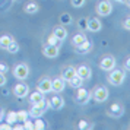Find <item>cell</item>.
<instances>
[{
    "label": "cell",
    "mask_w": 130,
    "mask_h": 130,
    "mask_svg": "<svg viewBox=\"0 0 130 130\" xmlns=\"http://www.w3.org/2000/svg\"><path fill=\"white\" fill-rule=\"evenodd\" d=\"M124 79H126V72L123 69H112L110 70V75H108V82L114 85V86H120V85H123Z\"/></svg>",
    "instance_id": "cell-1"
},
{
    "label": "cell",
    "mask_w": 130,
    "mask_h": 130,
    "mask_svg": "<svg viewBox=\"0 0 130 130\" xmlns=\"http://www.w3.org/2000/svg\"><path fill=\"white\" fill-rule=\"evenodd\" d=\"M48 108H50L48 101L42 100V101H40V102H37V104H32V108L28 111V114H29L31 117L38 118V117H41V116H42L45 111H47Z\"/></svg>",
    "instance_id": "cell-2"
},
{
    "label": "cell",
    "mask_w": 130,
    "mask_h": 130,
    "mask_svg": "<svg viewBox=\"0 0 130 130\" xmlns=\"http://www.w3.org/2000/svg\"><path fill=\"white\" fill-rule=\"evenodd\" d=\"M108 89L105 88V86H96V88L92 91V94H91V96L94 98V101H96V102H105L107 100H108Z\"/></svg>",
    "instance_id": "cell-3"
},
{
    "label": "cell",
    "mask_w": 130,
    "mask_h": 130,
    "mask_svg": "<svg viewBox=\"0 0 130 130\" xmlns=\"http://www.w3.org/2000/svg\"><path fill=\"white\" fill-rule=\"evenodd\" d=\"M13 76L19 79V80H25L26 77L29 76V67L25 64V63H19L15 66L13 69Z\"/></svg>",
    "instance_id": "cell-4"
},
{
    "label": "cell",
    "mask_w": 130,
    "mask_h": 130,
    "mask_svg": "<svg viewBox=\"0 0 130 130\" xmlns=\"http://www.w3.org/2000/svg\"><path fill=\"white\" fill-rule=\"evenodd\" d=\"M116 64H117L116 57L108 54V56H104V57L101 59V61H100V69H101V70H105V72H110V70H112V69L116 67Z\"/></svg>",
    "instance_id": "cell-5"
},
{
    "label": "cell",
    "mask_w": 130,
    "mask_h": 130,
    "mask_svg": "<svg viewBox=\"0 0 130 130\" xmlns=\"http://www.w3.org/2000/svg\"><path fill=\"white\" fill-rule=\"evenodd\" d=\"M91 100V92H89L88 89L85 88H77V92L75 95V101H76L77 104H80V105H85V104H88V101Z\"/></svg>",
    "instance_id": "cell-6"
},
{
    "label": "cell",
    "mask_w": 130,
    "mask_h": 130,
    "mask_svg": "<svg viewBox=\"0 0 130 130\" xmlns=\"http://www.w3.org/2000/svg\"><path fill=\"white\" fill-rule=\"evenodd\" d=\"M112 12V5L108 0H101L100 3L96 5V13L100 16H108Z\"/></svg>",
    "instance_id": "cell-7"
},
{
    "label": "cell",
    "mask_w": 130,
    "mask_h": 130,
    "mask_svg": "<svg viewBox=\"0 0 130 130\" xmlns=\"http://www.w3.org/2000/svg\"><path fill=\"white\" fill-rule=\"evenodd\" d=\"M107 114L110 117H114V118H120L121 116L124 114V107L120 104V102H114L110 105V108L107 110Z\"/></svg>",
    "instance_id": "cell-8"
},
{
    "label": "cell",
    "mask_w": 130,
    "mask_h": 130,
    "mask_svg": "<svg viewBox=\"0 0 130 130\" xmlns=\"http://www.w3.org/2000/svg\"><path fill=\"white\" fill-rule=\"evenodd\" d=\"M66 88V80L63 77H56L51 80V92H56V94H60V92H63Z\"/></svg>",
    "instance_id": "cell-9"
},
{
    "label": "cell",
    "mask_w": 130,
    "mask_h": 130,
    "mask_svg": "<svg viewBox=\"0 0 130 130\" xmlns=\"http://www.w3.org/2000/svg\"><path fill=\"white\" fill-rule=\"evenodd\" d=\"M29 92V88H28V85L24 82H19L15 85V88H13V94L16 95L18 98H25L26 95Z\"/></svg>",
    "instance_id": "cell-10"
},
{
    "label": "cell",
    "mask_w": 130,
    "mask_h": 130,
    "mask_svg": "<svg viewBox=\"0 0 130 130\" xmlns=\"http://www.w3.org/2000/svg\"><path fill=\"white\" fill-rule=\"evenodd\" d=\"M59 53H60L59 45H48L47 44V47L42 48V54H44L47 59H56V57L59 56Z\"/></svg>",
    "instance_id": "cell-11"
},
{
    "label": "cell",
    "mask_w": 130,
    "mask_h": 130,
    "mask_svg": "<svg viewBox=\"0 0 130 130\" xmlns=\"http://www.w3.org/2000/svg\"><path fill=\"white\" fill-rule=\"evenodd\" d=\"M37 89L40 92H42L44 95L51 92V79L50 77H42L41 80L38 82V85H37Z\"/></svg>",
    "instance_id": "cell-12"
},
{
    "label": "cell",
    "mask_w": 130,
    "mask_h": 130,
    "mask_svg": "<svg viewBox=\"0 0 130 130\" xmlns=\"http://www.w3.org/2000/svg\"><path fill=\"white\" fill-rule=\"evenodd\" d=\"M76 75L77 76H80L83 80H89L91 76H92V70H91V67L86 64H80L79 67H76Z\"/></svg>",
    "instance_id": "cell-13"
},
{
    "label": "cell",
    "mask_w": 130,
    "mask_h": 130,
    "mask_svg": "<svg viewBox=\"0 0 130 130\" xmlns=\"http://www.w3.org/2000/svg\"><path fill=\"white\" fill-rule=\"evenodd\" d=\"M48 104H50V108H53V110H56V111H59V110H61V108L64 107V100H63L59 94H56L51 100L48 101Z\"/></svg>",
    "instance_id": "cell-14"
},
{
    "label": "cell",
    "mask_w": 130,
    "mask_h": 130,
    "mask_svg": "<svg viewBox=\"0 0 130 130\" xmlns=\"http://www.w3.org/2000/svg\"><path fill=\"white\" fill-rule=\"evenodd\" d=\"M101 28H102V24H101V21L98 18L88 19V31H91V32H98V31H101Z\"/></svg>",
    "instance_id": "cell-15"
},
{
    "label": "cell",
    "mask_w": 130,
    "mask_h": 130,
    "mask_svg": "<svg viewBox=\"0 0 130 130\" xmlns=\"http://www.w3.org/2000/svg\"><path fill=\"white\" fill-rule=\"evenodd\" d=\"M53 34L59 38V41H64L66 38H67V29H66L63 25H57V26H54Z\"/></svg>",
    "instance_id": "cell-16"
},
{
    "label": "cell",
    "mask_w": 130,
    "mask_h": 130,
    "mask_svg": "<svg viewBox=\"0 0 130 130\" xmlns=\"http://www.w3.org/2000/svg\"><path fill=\"white\" fill-rule=\"evenodd\" d=\"M75 75H76V67H73V66H67V67H64V70H63V73H61V77L64 79L66 82H69Z\"/></svg>",
    "instance_id": "cell-17"
},
{
    "label": "cell",
    "mask_w": 130,
    "mask_h": 130,
    "mask_svg": "<svg viewBox=\"0 0 130 130\" xmlns=\"http://www.w3.org/2000/svg\"><path fill=\"white\" fill-rule=\"evenodd\" d=\"M75 48H76L77 53H80V54H86V53H89V51L92 50V44H91V41H89V40H86V41H83L82 44L76 45Z\"/></svg>",
    "instance_id": "cell-18"
},
{
    "label": "cell",
    "mask_w": 130,
    "mask_h": 130,
    "mask_svg": "<svg viewBox=\"0 0 130 130\" xmlns=\"http://www.w3.org/2000/svg\"><path fill=\"white\" fill-rule=\"evenodd\" d=\"M83 82H85V80H83L82 77L77 76V75H75V76H73L70 80H69V85H70L73 89H77V88H80V86L83 85Z\"/></svg>",
    "instance_id": "cell-19"
},
{
    "label": "cell",
    "mask_w": 130,
    "mask_h": 130,
    "mask_svg": "<svg viewBox=\"0 0 130 130\" xmlns=\"http://www.w3.org/2000/svg\"><path fill=\"white\" fill-rule=\"evenodd\" d=\"M44 100V94L42 92H40L38 89H37L35 92H32V94L29 95V101L31 104H37V102H40V101Z\"/></svg>",
    "instance_id": "cell-20"
},
{
    "label": "cell",
    "mask_w": 130,
    "mask_h": 130,
    "mask_svg": "<svg viewBox=\"0 0 130 130\" xmlns=\"http://www.w3.org/2000/svg\"><path fill=\"white\" fill-rule=\"evenodd\" d=\"M38 5H37L35 2H29V3H26V6H25V12L29 13V15H34V13L38 12Z\"/></svg>",
    "instance_id": "cell-21"
},
{
    "label": "cell",
    "mask_w": 130,
    "mask_h": 130,
    "mask_svg": "<svg viewBox=\"0 0 130 130\" xmlns=\"http://www.w3.org/2000/svg\"><path fill=\"white\" fill-rule=\"evenodd\" d=\"M13 41V38L12 37H9V35H2L0 37V48H5L6 50L9 45H10V42Z\"/></svg>",
    "instance_id": "cell-22"
},
{
    "label": "cell",
    "mask_w": 130,
    "mask_h": 130,
    "mask_svg": "<svg viewBox=\"0 0 130 130\" xmlns=\"http://www.w3.org/2000/svg\"><path fill=\"white\" fill-rule=\"evenodd\" d=\"M86 40H88V38H86V35H85V34H76V35L72 38V44L76 47V45L82 44V42H83V41H86Z\"/></svg>",
    "instance_id": "cell-23"
},
{
    "label": "cell",
    "mask_w": 130,
    "mask_h": 130,
    "mask_svg": "<svg viewBox=\"0 0 130 130\" xmlns=\"http://www.w3.org/2000/svg\"><path fill=\"white\" fill-rule=\"evenodd\" d=\"M28 117H29V114H28V111H25V110H21V111L16 112V121H19V123L26 121Z\"/></svg>",
    "instance_id": "cell-24"
},
{
    "label": "cell",
    "mask_w": 130,
    "mask_h": 130,
    "mask_svg": "<svg viewBox=\"0 0 130 130\" xmlns=\"http://www.w3.org/2000/svg\"><path fill=\"white\" fill-rule=\"evenodd\" d=\"M34 129L35 130H44L45 129V123L41 120V117L35 118V121H34Z\"/></svg>",
    "instance_id": "cell-25"
},
{
    "label": "cell",
    "mask_w": 130,
    "mask_h": 130,
    "mask_svg": "<svg viewBox=\"0 0 130 130\" xmlns=\"http://www.w3.org/2000/svg\"><path fill=\"white\" fill-rule=\"evenodd\" d=\"M60 22L63 25H69L72 24V16L69 15V13H63L61 16H60Z\"/></svg>",
    "instance_id": "cell-26"
},
{
    "label": "cell",
    "mask_w": 130,
    "mask_h": 130,
    "mask_svg": "<svg viewBox=\"0 0 130 130\" xmlns=\"http://www.w3.org/2000/svg\"><path fill=\"white\" fill-rule=\"evenodd\" d=\"M6 50L9 51V53H12V54H16V53L19 51V45H18V42L12 41V42H10V45H9V47H7Z\"/></svg>",
    "instance_id": "cell-27"
},
{
    "label": "cell",
    "mask_w": 130,
    "mask_h": 130,
    "mask_svg": "<svg viewBox=\"0 0 130 130\" xmlns=\"http://www.w3.org/2000/svg\"><path fill=\"white\" fill-rule=\"evenodd\" d=\"M77 26H79L82 31H86L88 29V19L86 18H80L79 21H77Z\"/></svg>",
    "instance_id": "cell-28"
},
{
    "label": "cell",
    "mask_w": 130,
    "mask_h": 130,
    "mask_svg": "<svg viewBox=\"0 0 130 130\" xmlns=\"http://www.w3.org/2000/svg\"><path fill=\"white\" fill-rule=\"evenodd\" d=\"M6 121H7L9 124H13V123H16V112H15V111H9V112H7Z\"/></svg>",
    "instance_id": "cell-29"
},
{
    "label": "cell",
    "mask_w": 130,
    "mask_h": 130,
    "mask_svg": "<svg viewBox=\"0 0 130 130\" xmlns=\"http://www.w3.org/2000/svg\"><path fill=\"white\" fill-rule=\"evenodd\" d=\"M59 38L54 35V34H51V35L48 37V40H47V44L48 45H59Z\"/></svg>",
    "instance_id": "cell-30"
},
{
    "label": "cell",
    "mask_w": 130,
    "mask_h": 130,
    "mask_svg": "<svg viewBox=\"0 0 130 130\" xmlns=\"http://www.w3.org/2000/svg\"><path fill=\"white\" fill-rule=\"evenodd\" d=\"M77 127L80 130H85V129H92V124H89L86 120H80L79 123H77Z\"/></svg>",
    "instance_id": "cell-31"
},
{
    "label": "cell",
    "mask_w": 130,
    "mask_h": 130,
    "mask_svg": "<svg viewBox=\"0 0 130 130\" xmlns=\"http://www.w3.org/2000/svg\"><path fill=\"white\" fill-rule=\"evenodd\" d=\"M70 2H72V6L73 7H82L86 0H70Z\"/></svg>",
    "instance_id": "cell-32"
},
{
    "label": "cell",
    "mask_w": 130,
    "mask_h": 130,
    "mask_svg": "<svg viewBox=\"0 0 130 130\" xmlns=\"http://www.w3.org/2000/svg\"><path fill=\"white\" fill-rule=\"evenodd\" d=\"M24 129H26V130H34V123H32V121H29V120L24 121Z\"/></svg>",
    "instance_id": "cell-33"
},
{
    "label": "cell",
    "mask_w": 130,
    "mask_h": 130,
    "mask_svg": "<svg viewBox=\"0 0 130 130\" xmlns=\"http://www.w3.org/2000/svg\"><path fill=\"white\" fill-rule=\"evenodd\" d=\"M9 70V66L6 63H0V73H7Z\"/></svg>",
    "instance_id": "cell-34"
},
{
    "label": "cell",
    "mask_w": 130,
    "mask_h": 130,
    "mask_svg": "<svg viewBox=\"0 0 130 130\" xmlns=\"http://www.w3.org/2000/svg\"><path fill=\"white\" fill-rule=\"evenodd\" d=\"M123 28H124V29H127V31H130V16H129V18L124 19V22H123Z\"/></svg>",
    "instance_id": "cell-35"
},
{
    "label": "cell",
    "mask_w": 130,
    "mask_h": 130,
    "mask_svg": "<svg viewBox=\"0 0 130 130\" xmlns=\"http://www.w3.org/2000/svg\"><path fill=\"white\" fill-rule=\"evenodd\" d=\"M12 129V124L9 123H0V130H10Z\"/></svg>",
    "instance_id": "cell-36"
},
{
    "label": "cell",
    "mask_w": 130,
    "mask_h": 130,
    "mask_svg": "<svg viewBox=\"0 0 130 130\" xmlns=\"http://www.w3.org/2000/svg\"><path fill=\"white\" fill-rule=\"evenodd\" d=\"M7 83V79L5 76V73H0V86H5Z\"/></svg>",
    "instance_id": "cell-37"
},
{
    "label": "cell",
    "mask_w": 130,
    "mask_h": 130,
    "mask_svg": "<svg viewBox=\"0 0 130 130\" xmlns=\"http://www.w3.org/2000/svg\"><path fill=\"white\" fill-rule=\"evenodd\" d=\"M124 69L130 72V57H127V59H126V61H124Z\"/></svg>",
    "instance_id": "cell-38"
},
{
    "label": "cell",
    "mask_w": 130,
    "mask_h": 130,
    "mask_svg": "<svg viewBox=\"0 0 130 130\" xmlns=\"http://www.w3.org/2000/svg\"><path fill=\"white\" fill-rule=\"evenodd\" d=\"M12 129H15V130H22V129H24V123L16 124V126H15V127H12Z\"/></svg>",
    "instance_id": "cell-39"
},
{
    "label": "cell",
    "mask_w": 130,
    "mask_h": 130,
    "mask_svg": "<svg viewBox=\"0 0 130 130\" xmlns=\"http://www.w3.org/2000/svg\"><path fill=\"white\" fill-rule=\"evenodd\" d=\"M116 2H118V3H126V0H116Z\"/></svg>",
    "instance_id": "cell-40"
},
{
    "label": "cell",
    "mask_w": 130,
    "mask_h": 130,
    "mask_svg": "<svg viewBox=\"0 0 130 130\" xmlns=\"http://www.w3.org/2000/svg\"><path fill=\"white\" fill-rule=\"evenodd\" d=\"M126 5H127V6L130 7V0H126Z\"/></svg>",
    "instance_id": "cell-41"
},
{
    "label": "cell",
    "mask_w": 130,
    "mask_h": 130,
    "mask_svg": "<svg viewBox=\"0 0 130 130\" xmlns=\"http://www.w3.org/2000/svg\"><path fill=\"white\" fill-rule=\"evenodd\" d=\"M0 118H2V111H0Z\"/></svg>",
    "instance_id": "cell-42"
}]
</instances>
